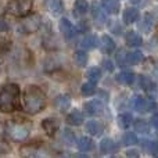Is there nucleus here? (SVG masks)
Segmentation results:
<instances>
[{
  "instance_id": "cd10ccee",
  "label": "nucleus",
  "mask_w": 158,
  "mask_h": 158,
  "mask_svg": "<svg viewBox=\"0 0 158 158\" xmlns=\"http://www.w3.org/2000/svg\"><path fill=\"white\" fill-rule=\"evenodd\" d=\"M94 92H96V82H92V81L86 82V83H83L81 87V93L85 97H89V96L94 94Z\"/></svg>"
},
{
  "instance_id": "f03ea898",
  "label": "nucleus",
  "mask_w": 158,
  "mask_h": 158,
  "mask_svg": "<svg viewBox=\"0 0 158 158\" xmlns=\"http://www.w3.org/2000/svg\"><path fill=\"white\" fill-rule=\"evenodd\" d=\"M19 108V87L17 83H6L0 89V111L14 112Z\"/></svg>"
},
{
  "instance_id": "dca6fc26",
  "label": "nucleus",
  "mask_w": 158,
  "mask_h": 158,
  "mask_svg": "<svg viewBox=\"0 0 158 158\" xmlns=\"http://www.w3.org/2000/svg\"><path fill=\"white\" fill-rule=\"evenodd\" d=\"M83 122V115L79 110H72V112H69L67 117V123L69 126H79Z\"/></svg>"
},
{
  "instance_id": "9b49d317",
  "label": "nucleus",
  "mask_w": 158,
  "mask_h": 158,
  "mask_svg": "<svg viewBox=\"0 0 158 158\" xmlns=\"http://www.w3.org/2000/svg\"><path fill=\"white\" fill-rule=\"evenodd\" d=\"M60 31L64 35L65 39H72L75 36V28L72 27V24L68 21L67 18H61L60 19Z\"/></svg>"
},
{
  "instance_id": "4c0bfd02",
  "label": "nucleus",
  "mask_w": 158,
  "mask_h": 158,
  "mask_svg": "<svg viewBox=\"0 0 158 158\" xmlns=\"http://www.w3.org/2000/svg\"><path fill=\"white\" fill-rule=\"evenodd\" d=\"M148 151H150L156 158H158V142H151L150 147H148Z\"/></svg>"
},
{
  "instance_id": "412c9836",
  "label": "nucleus",
  "mask_w": 158,
  "mask_h": 158,
  "mask_svg": "<svg viewBox=\"0 0 158 158\" xmlns=\"http://www.w3.org/2000/svg\"><path fill=\"white\" fill-rule=\"evenodd\" d=\"M103 8L107 11V13L115 15V14L119 13L121 4L118 0H103Z\"/></svg>"
},
{
  "instance_id": "79ce46f5",
  "label": "nucleus",
  "mask_w": 158,
  "mask_h": 158,
  "mask_svg": "<svg viewBox=\"0 0 158 158\" xmlns=\"http://www.w3.org/2000/svg\"><path fill=\"white\" fill-rule=\"evenodd\" d=\"M151 125H153V128L158 129V114L154 115V117L151 118Z\"/></svg>"
},
{
  "instance_id": "f3484780",
  "label": "nucleus",
  "mask_w": 158,
  "mask_h": 158,
  "mask_svg": "<svg viewBox=\"0 0 158 158\" xmlns=\"http://www.w3.org/2000/svg\"><path fill=\"white\" fill-rule=\"evenodd\" d=\"M142 43H143V39L139 33L133 32V31H129L126 33V44L129 47H139L142 46Z\"/></svg>"
},
{
  "instance_id": "f257e3e1",
  "label": "nucleus",
  "mask_w": 158,
  "mask_h": 158,
  "mask_svg": "<svg viewBox=\"0 0 158 158\" xmlns=\"http://www.w3.org/2000/svg\"><path fill=\"white\" fill-rule=\"evenodd\" d=\"M47 98L44 92L36 85H29L24 90V106L25 111L31 115L42 112L46 108Z\"/></svg>"
},
{
  "instance_id": "4be33fe9",
  "label": "nucleus",
  "mask_w": 158,
  "mask_h": 158,
  "mask_svg": "<svg viewBox=\"0 0 158 158\" xmlns=\"http://www.w3.org/2000/svg\"><path fill=\"white\" fill-rule=\"evenodd\" d=\"M101 50H103L104 53H107V54H110V53H112L115 50V42L114 39H111L108 35H104L103 38H101Z\"/></svg>"
},
{
  "instance_id": "2eb2a0df",
  "label": "nucleus",
  "mask_w": 158,
  "mask_h": 158,
  "mask_svg": "<svg viewBox=\"0 0 158 158\" xmlns=\"http://www.w3.org/2000/svg\"><path fill=\"white\" fill-rule=\"evenodd\" d=\"M97 44H98V42H97V36L96 35H86V36H83V39H82L81 42H79V46H81L82 50L94 49Z\"/></svg>"
},
{
  "instance_id": "7ed1b4c3",
  "label": "nucleus",
  "mask_w": 158,
  "mask_h": 158,
  "mask_svg": "<svg viewBox=\"0 0 158 158\" xmlns=\"http://www.w3.org/2000/svg\"><path fill=\"white\" fill-rule=\"evenodd\" d=\"M31 133V122L18 119H10L6 122L4 126V136L13 142H24L29 137Z\"/></svg>"
},
{
  "instance_id": "72a5a7b5",
  "label": "nucleus",
  "mask_w": 158,
  "mask_h": 158,
  "mask_svg": "<svg viewBox=\"0 0 158 158\" xmlns=\"http://www.w3.org/2000/svg\"><path fill=\"white\" fill-rule=\"evenodd\" d=\"M10 151H11V147L7 143V140H6V136L0 135V156H3V154H8Z\"/></svg>"
},
{
  "instance_id": "b1692460",
  "label": "nucleus",
  "mask_w": 158,
  "mask_h": 158,
  "mask_svg": "<svg viewBox=\"0 0 158 158\" xmlns=\"http://www.w3.org/2000/svg\"><path fill=\"white\" fill-rule=\"evenodd\" d=\"M92 13H93V19H94V22L97 25H103L104 22H106V14H104L103 8H101L98 4L93 6Z\"/></svg>"
},
{
  "instance_id": "2f4dec72",
  "label": "nucleus",
  "mask_w": 158,
  "mask_h": 158,
  "mask_svg": "<svg viewBox=\"0 0 158 158\" xmlns=\"http://www.w3.org/2000/svg\"><path fill=\"white\" fill-rule=\"evenodd\" d=\"M122 143L125 146H133L137 143V136L133 133V132H126L122 136Z\"/></svg>"
},
{
  "instance_id": "9d476101",
  "label": "nucleus",
  "mask_w": 158,
  "mask_h": 158,
  "mask_svg": "<svg viewBox=\"0 0 158 158\" xmlns=\"http://www.w3.org/2000/svg\"><path fill=\"white\" fill-rule=\"evenodd\" d=\"M44 7L53 15H60L64 11V0H44Z\"/></svg>"
},
{
  "instance_id": "ea45409f",
  "label": "nucleus",
  "mask_w": 158,
  "mask_h": 158,
  "mask_svg": "<svg viewBox=\"0 0 158 158\" xmlns=\"http://www.w3.org/2000/svg\"><path fill=\"white\" fill-rule=\"evenodd\" d=\"M8 31V24L3 18H0V32H6Z\"/></svg>"
},
{
  "instance_id": "ddd939ff",
  "label": "nucleus",
  "mask_w": 158,
  "mask_h": 158,
  "mask_svg": "<svg viewBox=\"0 0 158 158\" xmlns=\"http://www.w3.org/2000/svg\"><path fill=\"white\" fill-rule=\"evenodd\" d=\"M54 106H56V108H57L58 111L65 112L67 110L71 107V97H69L68 94L57 96V97H56V100H54Z\"/></svg>"
},
{
  "instance_id": "c756f323",
  "label": "nucleus",
  "mask_w": 158,
  "mask_h": 158,
  "mask_svg": "<svg viewBox=\"0 0 158 158\" xmlns=\"http://www.w3.org/2000/svg\"><path fill=\"white\" fill-rule=\"evenodd\" d=\"M140 86L143 87V90H146L147 93H150V92H153L154 89H156V83H154L153 81H151L148 77H140Z\"/></svg>"
},
{
  "instance_id": "7c9ffc66",
  "label": "nucleus",
  "mask_w": 158,
  "mask_h": 158,
  "mask_svg": "<svg viewBox=\"0 0 158 158\" xmlns=\"http://www.w3.org/2000/svg\"><path fill=\"white\" fill-rule=\"evenodd\" d=\"M74 58H75V63H77L78 67H85L87 64V60H89L87 53L83 52V50H78V52L75 53Z\"/></svg>"
},
{
  "instance_id": "6e6552de",
  "label": "nucleus",
  "mask_w": 158,
  "mask_h": 158,
  "mask_svg": "<svg viewBox=\"0 0 158 158\" xmlns=\"http://www.w3.org/2000/svg\"><path fill=\"white\" fill-rule=\"evenodd\" d=\"M42 128H43V131L46 132L49 136H54L56 133H57L58 128H60V121L57 119V118H46V119H43V122H42Z\"/></svg>"
},
{
  "instance_id": "4468645a",
  "label": "nucleus",
  "mask_w": 158,
  "mask_h": 158,
  "mask_svg": "<svg viewBox=\"0 0 158 158\" xmlns=\"http://www.w3.org/2000/svg\"><path fill=\"white\" fill-rule=\"evenodd\" d=\"M86 131L89 132L92 136H100L104 131V126H103V123L98 122V121L92 119L86 123Z\"/></svg>"
},
{
  "instance_id": "a878e982",
  "label": "nucleus",
  "mask_w": 158,
  "mask_h": 158,
  "mask_svg": "<svg viewBox=\"0 0 158 158\" xmlns=\"http://www.w3.org/2000/svg\"><path fill=\"white\" fill-rule=\"evenodd\" d=\"M118 125H119V128L122 129H128L129 126H131L132 121H133V117H132L131 114H128V112H125V114H119L118 115Z\"/></svg>"
},
{
  "instance_id": "c03bdc74",
  "label": "nucleus",
  "mask_w": 158,
  "mask_h": 158,
  "mask_svg": "<svg viewBox=\"0 0 158 158\" xmlns=\"http://www.w3.org/2000/svg\"><path fill=\"white\" fill-rule=\"evenodd\" d=\"M63 158H67V157H63Z\"/></svg>"
},
{
  "instance_id": "f704fd0d",
  "label": "nucleus",
  "mask_w": 158,
  "mask_h": 158,
  "mask_svg": "<svg viewBox=\"0 0 158 158\" xmlns=\"http://www.w3.org/2000/svg\"><path fill=\"white\" fill-rule=\"evenodd\" d=\"M11 47V40L8 38H0V53L4 54L10 50Z\"/></svg>"
},
{
  "instance_id": "bb28decb",
  "label": "nucleus",
  "mask_w": 158,
  "mask_h": 158,
  "mask_svg": "<svg viewBox=\"0 0 158 158\" xmlns=\"http://www.w3.org/2000/svg\"><path fill=\"white\" fill-rule=\"evenodd\" d=\"M43 47L47 50H56L58 47V40L57 38H56L54 35H52V38H50L49 35H46L43 38Z\"/></svg>"
},
{
  "instance_id": "a211bd4d",
  "label": "nucleus",
  "mask_w": 158,
  "mask_h": 158,
  "mask_svg": "<svg viewBox=\"0 0 158 158\" xmlns=\"http://www.w3.org/2000/svg\"><path fill=\"white\" fill-rule=\"evenodd\" d=\"M133 106H135V110L139 111V112H146V111H148V110L153 108V107H151L153 103H148V101L146 100L144 97H142V96H139V97L135 98Z\"/></svg>"
},
{
  "instance_id": "20e7f679",
  "label": "nucleus",
  "mask_w": 158,
  "mask_h": 158,
  "mask_svg": "<svg viewBox=\"0 0 158 158\" xmlns=\"http://www.w3.org/2000/svg\"><path fill=\"white\" fill-rule=\"evenodd\" d=\"M22 158H52L50 150L43 143H31L25 144L19 150Z\"/></svg>"
},
{
  "instance_id": "473e14b6",
  "label": "nucleus",
  "mask_w": 158,
  "mask_h": 158,
  "mask_svg": "<svg viewBox=\"0 0 158 158\" xmlns=\"http://www.w3.org/2000/svg\"><path fill=\"white\" fill-rule=\"evenodd\" d=\"M86 77L89 78L92 82H97L98 79L101 78L100 68H97V67H92V68H89V71L86 72Z\"/></svg>"
},
{
  "instance_id": "e433bc0d",
  "label": "nucleus",
  "mask_w": 158,
  "mask_h": 158,
  "mask_svg": "<svg viewBox=\"0 0 158 158\" xmlns=\"http://www.w3.org/2000/svg\"><path fill=\"white\" fill-rule=\"evenodd\" d=\"M64 142L68 143V144L75 143V133L71 129H65V131H64Z\"/></svg>"
},
{
  "instance_id": "39448f33",
  "label": "nucleus",
  "mask_w": 158,
  "mask_h": 158,
  "mask_svg": "<svg viewBox=\"0 0 158 158\" xmlns=\"http://www.w3.org/2000/svg\"><path fill=\"white\" fill-rule=\"evenodd\" d=\"M33 0H8L6 6V13L14 17H25L32 10Z\"/></svg>"
},
{
  "instance_id": "37998d69",
  "label": "nucleus",
  "mask_w": 158,
  "mask_h": 158,
  "mask_svg": "<svg viewBox=\"0 0 158 158\" xmlns=\"http://www.w3.org/2000/svg\"><path fill=\"white\" fill-rule=\"evenodd\" d=\"M74 158H89L86 156V154H83V153H79V154H75Z\"/></svg>"
},
{
  "instance_id": "f8f14e48",
  "label": "nucleus",
  "mask_w": 158,
  "mask_h": 158,
  "mask_svg": "<svg viewBox=\"0 0 158 158\" xmlns=\"http://www.w3.org/2000/svg\"><path fill=\"white\" fill-rule=\"evenodd\" d=\"M122 18H123V22H125L126 25H131V24L136 22L137 19L140 18V13H139V10H137V8L128 7V8H125V11H123Z\"/></svg>"
},
{
  "instance_id": "0eeeda50",
  "label": "nucleus",
  "mask_w": 158,
  "mask_h": 158,
  "mask_svg": "<svg viewBox=\"0 0 158 158\" xmlns=\"http://www.w3.org/2000/svg\"><path fill=\"white\" fill-rule=\"evenodd\" d=\"M63 65V61H61V57L56 54H52L49 57L44 58V63H43V68L46 72H54V71H58Z\"/></svg>"
},
{
  "instance_id": "393cba45",
  "label": "nucleus",
  "mask_w": 158,
  "mask_h": 158,
  "mask_svg": "<svg viewBox=\"0 0 158 158\" xmlns=\"http://www.w3.org/2000/svg\"><path fill=\"white\" fill-rule=\"evenodd\" d=\"M78 147H79V150H81L82 153H85V151L93 150V147H94V143H93V140L90 139V137L82 136L81 139L78 140Z\"/></svg>"
},
{
  "instance_id": "6ab92c4d",
  "label": "nucleus",
  "mask_w": 158,
  "mask_h": 158,
  "mask_svg": "<svg viewBox=\"0 0 158 158\" xmlns=\"http://www.w3.org/2000/svg\"><path fill=\"white\" fill-rule=\"evenodd\" d=\"M144 60V56H143L142 52L136 50V52H131V53H126L125 56V61L131 65H136V64H140L142 61Z\"/></svg>"
},
{
  "instance_id": "5701e85b",
  "label": "nucleus",
  "mask_w": 158,
  "mask_h": 158,
  "mask_svg": "<svg viewBox=\"0 0 158 158\" xmlns=\"http://www.w3.org/2000/svg\"><path fill=\"white\" fill-rule=\"evenodd\" d=\"M117 146H115L114 140L110 139V137H106V139L101 140L100 143V150L103 154H110V153H114Z\"/></svg>"
},
{
  "instance_id": "aec40b11",
  "label": "nucleus",
  "mask_w": 158,
  "mask_h": 158,
  "mask_svg": "<svg viewBox=\"0 0 158 158\" xmlns=\"http://www.w3.org/2000/svg\"><path fill=\"white\" fill-rule=\"evenodd\" d=\"M115 79H117V82L121 85H132L135 81V75H133V72H131V71H121L117 74Z\"/></svg>"
},
{
  "instance_id": "58836bf2",
  "label": "nucleus",
  "mask_w": 158,
  "mask_h": 158,
  "mask_svg": "<svg viewBox=\"0 0 158 158\" xmlns=\"http://www.w3.org/2000/svg\"><path fill=\"white\" fill-rule=\"evenodd\" d=\"M103 68L108 72H112L114 71V64H112V61H110V60H104L103 61Z\"/></svg>"
},
{
  "instance_id": "1a4fd4ad",
  "label": "nucleus",
  "mask_w": 158,
  "mask_h": 158,
  "mask_svg": "<svg viewBox=\"0 0 158 158\" xmlns=\"http://www.w3.org/2000/svg\"><path fill=\"white\" fill-rule=\"evenodd\" d=\"M83 110L87 115L90 117H96V115H100L104 110V106L100 103L98 100H93V101H87V103L83 104Z\"/></svg>"
},
{
  "instance_id": "c9c22d12",
  "label": "nucleus",
  "mask_w": 158,
  "mask_h": 158,
  "mask_svg": "<svg viewBox=\"0 0 158 158\" xmlns=\"http://www.w3.org/2000/svg\"><path fill=\"white\" fill-rule=\"evenodd\" d=\"M135 129H136L137 132H140V133H147L148 132V123L146 122V121L140 119V121H137V122H135Z\"/></svg>"
},
{
  "instance_id": "a19ab883",
  "label": "nucleus",
  "mask_w": 158,
  "mask_h": 158,
  "mask_svg": "<svg viewBox=\"0 0 158 158\" xmlns=\"http://www.w3.org/2000/svg\"><path fill=\"white\" fill-rule=\"evenodd\" d=\"M126 158H139V153L136 150H129L126 153Z\"/></svg>"
},
{
  "instance_id": "c85d7f7f",
  "label": "nucleus",
  "mask_w": 158,
  "mask_h": 158,
  "mask_svg": "<svg viewBox=\"0 0 158 158\" xmlns=\"http://www.w3.org/2000/svg\"><path fill=\"white\" fill-rule=\"evenodd\" d=\"M89 10V2L87 0H75V13L78 15H85Z\"/></svg>"
},
{
  "instance_id": "423d86ee",
  "label": "nucleus",
  "mask_w": 158,
  "mask_h": 158,
  "mask_svg": "<svg viewBox=\"0 0 158 158\" xmlns=\"http://www.w3.org/2000/svg\"><path fill=\"white\" fill-rule=\"evenodd\" d=\"M42 24V18L38 14H32V15H25L21 17V19L17 24V29L21 33H25V35H31V33L36 32V31L40 28Z\"/></svg>"
}]
</instances>
